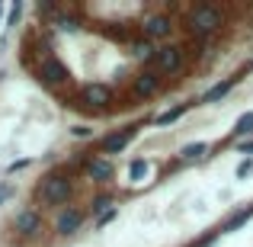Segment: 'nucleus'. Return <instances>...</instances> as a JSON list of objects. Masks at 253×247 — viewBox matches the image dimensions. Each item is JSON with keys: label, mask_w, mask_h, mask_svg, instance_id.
I'll return each instance as SVG.
<instances>
[{"label": "nucleus", "mask_w": 253, "mask_h": 247, "mask_svg": "<svg viewBox=\"0 0 253 247\" xmlns=\"http://www.w3.org/2000/svg\"><path fill=\"white\" fill-rule=\"evenodd\" d=\"M186 26H189V32H192V36H199V39L215 36V32L224 26V13H221V6H215V3H199V6H192V10H189Z\"/></svg>", "instance_id": "f257e3e1"}, {"label": "nucleus", "mask_w": 253, "mask_h": 247, "mask_svg": "<svg viewBox=\"0 0 253 247\" xmlns=\"http://www.w3.org/2000/svg\"><path fill=\"white\" fill-rule=\"evenodd\" d=\"M74 196V180L68 173H48L39 183V202L42 205H61Z\"/></svg>", "instance_id": "f03ea898"}, {"label": "nucleus", "mask_w": 253, "mask_h": 247, "mask_svg": "<svg viewBox=\"0 0 253 247\" xmlns=\"http://www.w3.org/2000/svg\"><path fill=\"white\" fill-rule=\"evenodd\" d=\"M183 58H186V51L179 49V45H161V49L154 51V71L157 74H176L179 68H183Z\"/></svg>", "instance_id": "7ed1b4c3"}, {"label": "nucleus", "mask_w": 253, "mask_h": 247, "mask_svg": "<svg viewBox=\"0 0 253 247\" xmlns=\"http://www.w3.org/2000/svg\"><path fill=\"white\" fill-rule=\"evenodd\" d=\"M36 74H39V81H42L45 87H64V84H68V77H71L68 68H64L55 55L42 58V61L36 64Z\"/></svg>", "instance_id": "20e7f679"}, {"label": "nucleus", "mask_w": 253, "mask_h": 247, "mask_svg": "<svg viewBox=\"0 0 253 247\" xmlns=\"http://www.w3.org/2000/svg\"><path fill=\"white\" fill-rule=\"evenodd\" d=\"M157 90H161V74L154 68L131 77V97L135 99H151V97H157Z\"/></svg>", "instance_id": "39448f33"}, {"label": "nucleus", "mask_w": 253, "mask_h": 247, "mask_svg": "<svg viewBox=\"0 0 253 247\" xmlns=\"http://www.w3.org/2000/svg\"><path fill=\"white\" fill-rule=\"evenodd\" d=\"M81 103L90 109H106L112 103V90L106 84H84L81 87Z\"/></svg>", "instance_id": "423d86ee"}, {"label": "nucleus", "mask_w": 253, "mask_h": 247, "mask_svg": "<svg viewBox=\"0 0 253 247\" xmlns=\"http://www.w3.org/2000/svg\"><path fill=\"white\" fill-rule=\"evenodd\" d=\"M141 32H144V39H151V42H154V39H167L173 32V19L167 13H151V16H144Z\"/></svg>", "instance_id": "0eeeda50"}, {"label": "nucleus", "mask_w": 253, "mask_h": 247, "mask_svg": "<svg viewBox=\"0 0 253 247\" xmlns=\"http://www.w3.org/2000/svg\"><path fill=\"white\" fill-rule=\"evenodd\" d=\"M81 225H84L81 209H61V212L55 215V231H58L61 238L77 235V231H81Z\"/></svg>", "instance_id": "6e6552de"}, {"label": "nucleus", "mask_w": 253, "mask_h": 247, "mask_svg": "<svg viewBox=\"0 0 253 247\" xmlns=\"http://www.w3.org/2000/svg\"><path fill=\"white\" fill-rule=\"evenodd\" d=\"M135 135H138L135 125H128V129H122V132H112V135L103 138L99 151H103V154H119V151H125L131 145V138H135Z\"/></svg>", "instance_id": "1a4fd4ad"}, {"label": "nucleus", "mask_w": 253, "mask_h": 247, "mask_svg": "<svg viewBox=\"0 0 253 247\" xmlns=\"http://www.w3.org/2000/svg\"><path fill=\"white\" fill-rule=\"evenodd\" d=\"M13 231H16V235H23V238L39 235V231H42V215H39L36 209H23L16 218H13Z\"/></svg>", "instance_id": "9d476101"}, {"label": "nucleus", "mask_w": 253, "mask_h": 247, "mask_svg": "<svg viewBox=\"0 0 253 247\" xmlns=\"http://www.w3.org/2000/svg\"><path fill=\"white\" fill-rule=\"evenodd\" d=\"M86 177H90L93 183H109V180H112V164L106 161V157H90V164H86Z\"/></svg>", "instance_id": "9b49d317"}, {"label": "nucleus", "mask_w": 253, "mask_h": 247, "mask_svg": "<svg viewBox=\"0 0 253 247\" xmlns=\"http://www.w3.org/2000/svg\"><path fill=\"white\" fill-rule=\"evenodd\" d=\"M154 42H151V39H135V42H131V58H138V61H154Z\"/></svg>", "instance_id": "f8f14e48"}, {"label": "nucleus", "mask_w": 253, "mask_h": 247, "mask_svg": "<svg viewBox=\"0 0 253 247\" xmlns=\"http://www.w3.org/2000/svg\"><path fill=\"white\" fill-rule=\"evenodd\" d=\"M237 81H241V77H228V81L215 84V87H211L209 93H205V103H218V99H224V97H228V93H231V90L237 87Z\"/></svg>", "instance_id": "ddd939ff"}, {"label": "nucleus", "mask_w": 253, "mask_h": 247, "mask_svg": "<svg viewBox=\"0 0 253 247\" xmlns=\"http://www.w3.org/2000/svg\"><path fill=\"white\" fill-rule=\"evenodd\" d=\"M205 154H209V145H205V142L183 145V151H179V157H183V161H202Z\"/></svg>", "instance_id": "4468645a"}, {"label": "nucleus", "mask_w": 253, "mask_h": 247, "mask_svg": "<svg viewBox=\"0 0 253 247\" xmlns=\"http://www.w3.org/2000/svg\"><path fill=\"white\" fill-rule=\"evenodd\" d=\"M148 170H151V164L144 161V157H135V161L128 164V180L131 183H141V180L148 177Z\"/></svg>", "instance_id": "2eb2a0df"}, {"label": "nucleus", "mask_w": 253, "mask_h": 247, "mask_svg": "<svg viewBox=\"0 0 253 247\" xmlns=\"http://www.w3.org/2000/svg\"><path fill=\"white\" fill-rule=\"evenodd\" d=\"M244 135H253V112H244L234 125V138H244Z\"/></svg>", "instance_id": "dca6fc26"}, {"label": "nucleus", "mask_w": 253, "mask_h": 247, "mask_svg": "<svg viewBox=\"0 0 253 247\" xmlns=\"http://www.w3.org/2000/svg\"><path fill=\"white\" fill-rule=\"evenodd\" d=\"M183 112H186V106H173V109H167V112H161V116H157V125L176 122V119H183Z\"/></svg>", "instance_id": "f3484780"}, {"label": "nucleus", "mask_w": 253, "mask_h": 247, "mask_svg": "<svg viewBox=\"0 0 253 247\" xmlns=\"http://www.w3.org/2000/svg\"><path fill=\"white\" fill-rule=\"evenodd\" d=\"M109 209H116V205H112V196H109V193H103V196H96V199H93V212L106 215Z\"/></svg>", "instance_id": "a211bd4d"}, {"label": "nucleus", "mask_w": 253, "mask_h": 247, "mask_svg": "<svg viewBox=\"0 0 253 247\" xmlns=\"http://www.w3.org/2000/svg\"><path fill=\"white\" fill-rule=\"evenodd\" d=\"M253 215V205L250 209H244V212H237V215H231V222H228V228H241L244 222H247V218Z\"/></svg>", "instance_id": "6ab92c4d"}, {"label": "nucleus", "mask_w": 253, "mask_h": 247, "mask_svg": "<svg viewBox=\"0 0 253 247\" xmlns=\"http://www.w3.org/2000/svg\"><path fill=\"white\" fill-rule=\"evenodd\" d=\"M10 196H13V186L6 183V180H0V205H3V202H6Z\"/></svg>", "instance_id": "aec40b11"}, {"label": "nucleus", "mask_w": 253, "mask_h": 247, "mask_svg": "<svg viewBox=\"0 0 253 247\" xmlns=\"http://www.w3.org/2000/svg\"><path fill=\"white\" fill-rule=\"evenodd\" d=\"M19 13H23V3H13V10H10V26L19 23Z\"/></svg>", "instance_id": "412c9836"}, {"label": "nucleus", "mask_w": 253, "mask_h": 247, "mask_svg": "<svg viewBox=\"0 0 253 247\" xmlns=\"http://www.w3.org/2000/svg\"><path fill=\"white\" fill-rule=\"evenodd\" d=\"M71 135H74V138H90V129H86V125H74Z\"/></svg>", "instance_id": "4be33fe9"}, {"label": "nucleus", "mask_w": 253, "mask_h": 247, "mask_svg": "<svg viewBox=\"0 0 253 247\" xmlns=\"http://www.w3.org/2000/svg\"><path fill=\"white\" fill-rule=\"evenodd\" d=\"M250 170H253V157H247V161H244L241 167H237V177H247Z\"/></svg>", "instance_id": "5701e85b"}, {"label": "nucleus", "mask_w": 253, "mask_h": 247, "mask_svg": "<svg viewBox=\"0 0 253 247\" xmlns=\"http://www.w3.org/2000/svg\"><path fill=\"white\" fill-rule=\"evenodd\" d=\"M237 151H241V154H253V142H241V145H237Z\"/></svg>", "instance_id": "b1692460"}]
</instances>
